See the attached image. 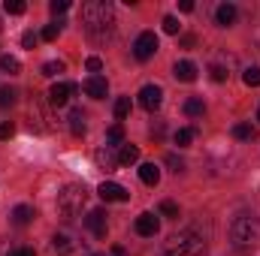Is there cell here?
I'll return each instance as SVG.
<instances>
[{
  "mask_svg": "<svg viewBox=\"0 0 260 256\" xmlns=\"http://www.w3.org/2000/svg\"><path fill=\"white\" fill-rule=\"evenodd\" d=\"M82 24H85V33L97 42L109 39L112 30H115V12H112V3L106 0H88L82 6Z\"/></svg>",
  "mask_w": 260,
  "mask_h": 256,
  "instance_id": "6da1fadb",
  "label": "cell"
},
{
  "mask_svg": "<svg viewBox=\"0 0 260 256\" xmlns=\"http://www.w3.org/2000/svg\"><path fill=\"white\" fill-rule=\"evenodd\" d=\"M230 241L239 250H254L260 247V220L251 214H242L230 223Z\"/></svg>",
  "mask_w": 260,
  "mask_h": 256,
  "instance_id": "7a4b0ae2",
  "label": "cell"
},
{
  "mask_svg": "<svg viewBox=\"0 0 260 256\" xmlns=\"http://www.w3.org/2000/svg\"><path fill=\"white\" fill-rule=\"evenodd\" d=\"M164 256H206V241H203L197 232H191V229L176 232V235L167 241Z\"/></svg>",
  "mask_w": 260,
  "mask_h": 256,
  "instance_id": "3957f363",
  "label": "cell"
},
{
  "mask_svg": "<svg viewBox=\"0 0 260 256\" xmlns=\"http://www.w3.org/2000/svg\"><path fill=\"white\" fill-rule=\"evenodd\" d=\"M85 202H88L85 184H67L64 190L58 193V214H61L64 220H73L76 214H82Z\"/></svg>",
  "mask_w": 260,
  "mask_h": 256,
  "instance_id": "277c9868",
  "label": "cell"
},
{
  "mask_svg": "<svg viewBox=\"0 0 260 256\" xmlns=\"http://www.w3.org/2000/svg\"><path fill=\"white\" fill-rule=\"evenodd\" d=\"M157 49H160L157 36H154L151 30H145V33H139L136 42H133V58H136V61H148V58H154Z\"/></svg>",
  "mask_w": 260,
  "mask_h": 256,
  "instance_id": "5b68a950",
  "label": "cell"
},
{
  "mask_svg": "<svg viewBox=\"0 0 260 256\" xmlns=\"http://www.w3.org/2000/svg\"><path fill=\"white\" fill-rule=\"evenodd\" d=\"M160 103H164V91H160L157 84H145V88L139 91V106H142L145 112H157Z\"/></svg>",
  "mask_w": 260,
  "mask_h": 256,
  "instance_id": "8992f818",
  "label": "cell"
},
{
  "mask_svg": "<svg viewBox=\"0 0 260 256\" xmlns=\"http://www.w3.org/2000/svg\"><path fill=\"white\" fill-rule=\"evenodd\" d=\"M85 226L91 229V235L94 238H106V211L103 208H94V211H88V217H85Z\"/></svg>",
  "mask_w": 260,
  "mask_h": 256,
  "instance_id": "52a82bcc",
  "label": "cell"
},
{
  "mask_svg": "<svg viewBox=\"0 0 260 256\" xmlns=\"http://www.w3.org/2000/svg\"><path fill=\"white\" fill-rule=\"evenodd\" d=\"M76 94V84H70V81H58V84H52V91H49V103L55 106V109H61L70 103V97Z\"/></svg>",
  "mask_w": 260,
  "mask_h": 256,
  "instance_id": "ba28073f",
  "label": "cell"
},
{
  "mask_svg": "<svg viewBox=\"0 0 260 256\" xmlns=\"http://www.w3.org/2000/svg\"><path fill=\"white\" fill-rule=\"evenodd\" d=\"M157 229H160V220H157L151 211H145V214L136 217V235H142V238H154Z\"/></svg>",
  "mask_w": 260,
  "mask_h": 256,
  "instance_id": "9c48e42d",
  "label": "cell"
},
{
  "mask_svg": "<svg viewBox=\"0 0 260 256\" xmlns=\"http://www.w3.org/2000/svg\"><path fill=\"white\" fill-rule=\"evenodd\" d=\"M97 193H100V199L103 202H127L130 193L121 187V184H115V181H103L100 187H97Z\"/></svg>",
  "mask_w": 260,
  "mask_h": 256,
  "instance_id": "30bf717a",
  "label": "cell"
},
{
  "mask_svg": "<svg viewBox=\"0 0 260 256\" xmlns=\"http://www.w3.org/2000/svg\"><path fill=\"white\" fill-rule=\"evenodd\" d=\"M52 247H55L61 256H73L79 247H82V241H76L70 232H55V238H52Z\"/></svg>",
  "mask_w": 260,
  "mask_h": 256,
  "instance_id": "8fae6325",
  "label": "cell"
},
{
  "mask_svg": "<svg viewBox=\"0 0 260 256\" xmlns=\"http://www.w3.org/2000/svg\"><path fill=\"white\" fill-rule=\"evenodd\" d=\"M94 160H97V166H100L103 172H112V169H118V154H115V148H109V145L97 148Z\"/></svg>",
  "mask_w": 260,
  "mask_h": 256,
  "instance_id": "7c38bea8",
  "label": "cell"
},
{
  "mask_svg": "<svg viewBox=\"0 0 260 256\" xmlns=\"http://www.w3.org/2000/svg\"><path fill=\"white\" fill-rule=\"evenodd\" d=\"M85 94L88 97H94V100H103L106 97V91H109V84H106V78L103 75H91V78H85Z\"/></svg>",
  "mask_w": 260,
  "mask_h": 256,
  "instance_id": "4fadbf2b",
  "label": "cell"
},
{
  "mask_svg": "<svg viewBox=\"0 0 260 256\" xmlns=\"http://www.w3.org/2000/svg\"><path fill=\"white\" fill-rule=\"evenodd\" d=\"M34 217H37V211H34L30 205H15V208H12V214H9L12 226H27Z\"/></svg>",
  "mask_w": 260,
  "mask_h": 256,
  "instance_id": "5bb4252c",
  "label": "cell"
},
{
  "mask_svg": "<svg viewBox=\"0 0 260 256\" xmlns=\"http://www.w3.org/2000/svg\"><path fill=\"white\" fill-rule=\"evenodd\" d=\"M215 21H218L221 27H230V24L236 21V6H233V3H221V6L215 9Z\"/></svg>",
  "mask_w": 260,
  "mask_h": 256,
  "instance_id": "9a60e30c",
  "label": "cell"
},
{
  "mask_svg": "<svg viewBox=\"0 0 260 256\" xmlns=\"http://www.w3.org/2000/svg\"><path fill=\"white\" fill-rule=\"evenodd\" d=\"M139 178H142V184L157 187V181H160V169H157L154 163H142V166H139Z\"/></svg>",
  "mask_w": 260,
  "mask_h": 256,
  "instance_id": "2e32d148",
  "label": "cell"
},
{
  "mask_svg": "<svg viewBox=\"0 0 260 256\" xmlns=\"http://www.w3.org/2000/svg\"><path fill=\"white\" fill-rule=\"evenodd\" d=\"M173 75L179 78V81H194L197 78V66L191 61H179V64L173 66Z\"/></svg>",
  "mask_w": 260,
  "mask_h": 256,
  "instance_id": "e0dca14e",
  "label": "cell"
},
{
  "mask_svg": "<svg viewBox=\"0 0 260 256\" xmlns=\"http://www.w3.org/2000/svg\"><path fill=\"white\" fill-rule=\"evenodd\" d=\"M139 160V148L136 145H121V151H118V166H133Z\"/></svg>",
  "mask_w": 260,
  "mask_h": 256,
  "instance_id": "ac0fdd59",
  "label": "cell"
},
{
  "mask_svg": "<svg viewBox=\"0 0 260 256\" xmlns=\"http://www.w3.org/2000/svg\"><path fill=\"white\" fill-rule=\"evenodd\" d=\"M70 133L73 136H85V112L82 109H73L70 112Z\"/></svg>",
  "mask_w": 260,
  "mask_h": 256,
  "instance_id": "d6986e66",
  "label": "cell"
},
{
  "mask_svg": "<svg viewBox=\"0 0 260 256\" xmlns=\"http://www.w3.org/2000/svg\"><path fill=\"white\" fill-rule=\"evenodd\" d=\"M203 112H206V106H203V100H200V97L185 100V115H188V118H203Z\"/></svg>",
  "mask_w": 260,
  "mask_h": 256,
  "instance_id": "ffe728a7",
  "label": "cell"
},
{
  "mask_svg": "<svg viewBox=\"0 0 260 256\" xmlns=\"http://www.w3.org/2000/svg\"><path fill=\"white\" fill-rule=\"evenodd\" d=\"M121 142H124V127H121V124H115V127L106 130V145H109V148H118Z\"/></svg>",
  "mask_w": 260,
  "mask_h": 256,
  "instance_id": "44dd1931",
  "label": "cell"
},
{
  "mask_svg": "<svg viewBox=\"0 0 260 256\" xmlns=\"http://www.w3.org/2000/svg\"><path fill=\"white\" fill-rule=\"evenodd\" d=\"M0 69L9 72V75H15V72H21V61L12 58V55H3V58H0Z\"/></svg>",
  "mask_w": 260,
  "mask_h": 256,
  "instance_id": "7402d4cb",
  "label": "cell"
},
{
  "mask_svg": "<svg viewBox=\"0 0 260 256\" xmlns=\"http://www.w3.org/2000/svg\"><path fill=\"white\" fill-rule=\"evenodd\" d=\"M194 139H197V130L194 127H182L179 133H176V145H179V148H188Z\"/></svg>",
  "mask_w": 260,
  "mask_h": 256,
  "instance_id": "603a6c76",
  "label": "cell"
},
{
  "mask_svg": "<svg viewBox=\"0 0 260 256\" xmlns=\"http://www.w3.org/2000/svg\"><path fill=\"white\" fill-rule=\"evenodd\" d=\"M233 136H236L239 142H251V139H254V127H251V124H236V127H233Z\"/></svg>",
  "mask_w": 260,
  "mask_h": 256,
  "instance_id": "cb8c5ba5",
  "label": "cell"
},
{
  "mask_svg": "<svg viewBox=\"0 0 260 256\" xmlns=\"http://www.w3.org/2000/svg\"><path fill=\"white\" fill-rule=\"evenodd\" d=\"M242 81H245L248 88H260V66H248V69L242 72Z\"/></svg>",
  "mask_w": 260,
  "mask_h": 256,
  "instance_id": "d4e9b609",
  "label": "cell"
},
{
  "mask_svg": "<svg viewBox=\"0 0 260 256\" xmlns=\"http://www.w3.org/2000/svg\"><path fill=\"white\" fill-rule=\"evenodd\" d=\"M127 115H130V97H118V103H115V118L124 121Z\"/></svg>",
  "mask_w": 260,
  "mask_h": 256,
  "instance_id": "484cf974",
  "label": "cell"
},
{
  "mask_svg": "<svg viewBox=\"0 0 260 256\" xmlns=\"http://www.w3.org/2000/svg\"><path fill=\"white\" fill-rule=\"evenodd\" d=\"M24 9H27V6H24L21 0H6V3H3V12H9V15H21Z\"/></svg>",
  "mask_w": 260,
  "mask_h": 256,
  "instance_id": "4316f807",
  "label": "cell"
},
{
  "mask_svg": "<svg viewBox=\"0 0 260 256\" xmlns=\"http://www.w3.org/2000/svg\"><path fill=\"white\" fill-rule=\"evenodd\" d=\"M160 214H164V217H179V205H176L173 199H164V202H160Z\"/></svg>",
  "mask_w": 260,
  "mask_h": 256,
  "instance_id": "83f0119b",
  "label": "cell"
},
{
  "mask_svg": "<svg viewBox=\"0 0 260 256\" xmlns=\"http://www.w3.org/2000/svg\"><path fill=\"white\" fill-rule=\"evenodd\" d=\"M58 72H64V64L61 61H49V64H43V75H58Z\"/></svg>",
  "mask_w": 260,
  "mask_h": 256,
  "instance_id": "f1b7e54d",
  "label": "cell"
},
{
  "mask_svg": "<svg viewBox=\"0 0 260 256\" xmlns=\"http://www.w3.org/2000/svg\"><path fill=\"white\" fill-rule=\"evenodd\" d=\"M58 33H61V24H46L43 27V39H49V42L58 39Z\"/></svg>",
  "mask_w": 260,
  "mask_h": 256,
  "instance_id": "f546056e",
  "label": "cell"
},
{
  "mask_svg": "<svg viewBox=\"0 0 260 256\" xmlns=\"http://www.w3.org/2000/svg\"><path fill=\"white\" fill-rule=\"evenodd\" d=\"M15 103V91L12 88H0V106H12Z\"/></svg>",
  "mask_w": 260,
  "mask_h": 256,
  "instance_id": "4dcf8cb0",
  "label": "cell"
},
{
  "mask_svg": "<svg viewBox=\"0 0 260 256\" xmlns=\"http://www.w3.org/2000/svg\"><path fill=\"white\" fill-rule=\"evenodd\" d=\"M164 30H167V33H179V18H176V15H167V18H164Z\"/></svg>",
  "mask_w": 260,
  "mask_h": 256,
  "instance_id": "1f68e13d",
  "label": "cell"
},
{
  "mask_svg": "<svg viewBox=\"0 0 260 256\" xmlns=\"http://www.w3.org/2000/svg\"><path fill=\"white\" fill-rule=\"evenodd\" d=\"M37 39H40V36H37L34 30H27V33H21V46H24V49H37Z\"/></svg>",
  "mask_w": 260,
  "mask_h": 256,
  "instance_id": "d6a6232c",
  "label": "cell"
},
{
  "mask_svg": "<svg viewBox=\"0 0 260 256\" xmlns=\"http://www.w3.org/2000/svg\"><path fill=\"white\" fill-rule=\"evenodd\" d=\"M49 9H52L55 15H61V12L70 9V0H52V3H49Z\"/></svg>",
  "mask_w": 260,
  "mask_h": 256,
  "instance_id": "836d02e7",
  "label": "cell"
},
{
  "mask_svg": "<svg viewBox=\"0 0 260 256\" xmlns=\"http://www.w3.org/2000/svg\"><path fill=\"white\" fill-rule=\"evenodd\" d=\"M6 256H37V250L34 247H12Z\"/></svg>",
  "mask_w": 260,
  "mask_h": 256,
  "instance_id": "e575fe53",
  "label": "cell"
},
{
  "mask_svg": "<svg viewBox=\"0 0 260 256\" xmlns=\"http://www.w3.org/2000/svg\"><path fill=\"white\" fill-rule=\"evenodd\" d=\"M167 163L173 166V172H182V169H185V163H182V160H179L176 154H170V157H167Z\"/></svg>",
  "mask_w": 260,
  "mask_h": 256,
  "instance_id": "d590c367",
  "label": "cell"
},
{
  "mask_svg": "<svg viewBox=\"0 0 260 256\" xmlns=\"http://www.w3.org/2000/svg\"><path fill=\"white\" fill-rule=\"evenodd\" d=\"M85 66H88L91 72H100V69H103V61H100V58H88V61H85Z\"/></svg>",
  "mask_w": 260,
  "mask_h": 256,
  "instance_id": "8d00e7d4",
  "label": "cell"
},
{
  "mask_svg": "<svg viewBox=\"0 0 260 256\" xmlns=\"http://www.w3.org/2000/svg\"><path fill=\"white\" fill-rule=\"evenodd\" d=\"M12 133H15V127H12V124H0V139H9Z\"/></svg>",
  "mask_w": 260,
  "mask_h": 256,
  "instance_id": "74e56055",
  "label": "cell"
},
{
  "mask_svg": "<svg viewBox=\"0 0 260 256\" xmlns=\"http://www.w3.org/2000/svg\"><path fill=\"white\" fill-rule=\"evenodd\" d=\"M212 78H215V81H224V78H227V72H224L221 66H212Z\"/></svg>",
  "mask_w": 260,
  "mask_h": 256,
  "instance_id": "f35d334b",
  "label": "cell"
},
{
  "mask_svg": "<svg viewBox=\"0 0 260 256\" xmlns=\"http://www.w3.org/2000/svg\"><path fill=\"white\" fill-rule=\"evenodd\" d=\"M179 9H182V12H191V9H194V3H191V0H182V3H179Z\"/></svg>",
  "mask_w": 260,
  "mask_h": 256,
  "instance_id": "ab89813d",
  "label": "cell"
},
{
  "mask_svg": "<svg viewBox=\"0 0 260 256\" xmlns=\"http://www.w3.org/2000/svg\"><path fill=\"white\" fill-rule=\"evenodd\" d=\"M112 256H127V250L124 247H112Z\"/></svg>",
  "mask_w": 260,
  "mask_h": 256,
  "instance_id": "60d3db41",
  "label": "cell"
},
{
  "mask_svg": "<svg viewBox=\"0 0 260 256\" xmlns=\"http://www.w3.org/2000/svg\"><path fill=\"white\" fill-rule=\"evenodd\" d=\"M257 121H260V109H257Z\"/></svg>",
  "mask_w": 260,
  "mask_h": 256,
  "instance_id": "b9f144b4",
  "label": "cell"
},
{
  "mask_svg": "<svg viewBox=\"0 0 260 256\" xmlns=\"http://www.w3.org/2000/svg\"><path fill=\"white\" fill-rule=\"evenodd\" d=\"M94 256H103V253H94Z\"/></svg>",
  "mask_w": 260,
  "mask_h": 256,
  "instance_id": "7bdbcfd3",
  "label": "cell"
}]
</instances>
